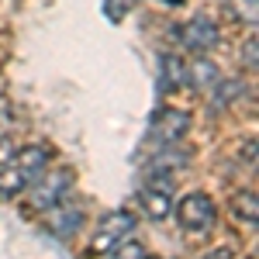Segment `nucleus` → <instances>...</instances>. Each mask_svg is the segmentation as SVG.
Masks as SVG:
<instances>
[{
	"instance_id": "nucleus-17",
	"label": "nucleus",
	"mask_w": 259,
	"mask_h": 259,
	"mask_svg": "<svg viewBox=\"0 0 259 259\" xmlns=\"http://www.w3.org/2000/svg\"><path fill=\"white\" fill-rule=\"evenodd\" d=\"M242 62H245L249 69H256V38L245 41V49H242Z\"/></svg>"
},
{
	"instance_id": "nucleus-14",
	"label": "nucleus",
	"mask_w": 259,
	"mask_h": 259,
	"mask_svg": "<svg viewBox=\"0 0 259 259\" xmlns=\"http://www.w3.org/2000/svg\"><path fill=\"white\" fill-rule=\"evenodd\" d=\"M142 256H145V249H142V242L132 239V235H128L124 242H118L114 249L104 252V259H142Z\"/></svg>"
},
{
	"instance_id": "nucleus-4",
	"label": "nucleus",
	"mask_w": 259,
	"mask_h": 259,
	"mask_svg": "<svg viewBox=\"0 0 259 259\" xmlns=\"http://www.w3.org/2000/svg\"><path fill=\"white\" fill-rule=\"evenodd\" d=\"M187 132H190V114L180 111V107H162V111H156L152 121H149V142H152V145H162V149L183 142Z\"/></svg>"
},
{
	"instance_id": "nucleus-5",
	"label": "nucleus",
	"mask_w": 259,
	"mask_h": 259,
	"mask_svg": "<svg viewBox=\"0 0 259 259\" xmlns=\"http://www.w3.org/2000/svg\"><path fill=\"white\" fill-rule=\"evenodd\" d=\"M135 225H139V218H135L132 211H107V214L100 218L97 232H94L90 249H94V252H107V249H114L118 242H124L132 232H135Z\"/></svg>"
},
{
	"instance_id": "nucleus-3",
	"label": "nucleus",
	"mask_w": 259,
	"mask_h": 259,
	"mask_svg": "<svg viewBox=\"0 0 259 259\" xmlns=\"http://www.w3.org/2000/svg\"><path fill=\"white\" fill-rule=\"evenodd\" d=\"M73 187V169H52V173H41L38 180L28 183V207L45 214L49 207H56Z\"/></svg>"
},
{
	"instance_id": "nucleus-12",
	"label": "nucleus",
	"mask_w": 259,
	"mask_h": 259,
	"mask_svg": "<svg viewBox=\"0 0 259 259\" xmlns=\"http://www.w3.org/2000/svg\"><path fill=\"white\" fill-rule=\"evenodd\" d=\"M232 214L242 221V225H256L259 221V200H256V190H239L232 197Z\"/></svg>"
},
{
	"instance_id": "nucleus-19",
	"label": "nucleus",
	"mask_w": 259,
	"mask_h": 259,
	"mask_svg": "<svg viewBox=\"0 0 259 259\" xmlns=\"http://www.w3.org/2000/svg\"><path fill=\"white\" fill-rule=\"evenodd\" d=\"M142 259H159V256H142Z\"/></svg>"
},
{
	"instance_id": "nucleus-2",
	"label": "nucleus",
	"mask_w": 259,
	"mask_h": 259,
	"mask_svg": "<svg viewBox=\"0 0 259 259\" xmlns=\"http://www.w3.org/2000/svg\"><path fill=\"white\" fill-rule=\"evenodd\" d=\"M173 214H177L180 228L187 235H207L214 228V221H218V207H214V200L207 194H187L173 207Z\"/></svg>"
},
{
	"instance_id": "nucleus-1",
	"label": "nucleus",
	"mask_w": 259,
	"mask_h": 259,
	"mask_svg": "<svg viewBox=\"0 0 259 259\" xmlns=\"http://www.w3.org/2000/svg\"><path fill=\"white\" fill-rule=\"evenodd\" d=\"M49 159H52L49 145H24V149H18L11 156V162L0 166V200L18 197L31 180H38L49 169Z\"/></svg>"
},
{
	"instance_id": "nucleus-10",
	"label": "nucleus",
	"mask_w": 259,
	"mask_h": 259,
	"mask_svg": "<svg viewBox=\"0 0 259 259\" xmlns=\"http://www.w3.org/2000/svg\"><path fill=\"white\" fill-rule=\"evenodd\" d=\"M180 87H187V62L180 56H162L159 62V90L173 94Z\"/></svg>"
},
{
	"instance_id": "nucleus-11",
	"label": "nucleus",
	"mask_w": 259,
	"mask_h": 259,
	"mask_svg": "<svg viewBox=\"0 0 259 259\" xmlns=\"http://www.w3.org/2000/svg\"><path fill=\"white\" fill-rule=\"evenodd\" d=\"M218 80H221V73L211 59H197V62L187 66V83H190L194 90H211Z\"/></svg>"
},
{
	"instance_id": "nucleus-15",
	"label": "nucleus",
	"mask_w": 259,
	"mask_h": 259,
	"mask_svg": "<svg viewBox=\"0 0 259 259\" xmlns=\"http://www.w3.org/2000/svg\"><path fill=\"white\" fill-rule=\"evenodd\" d=\"M228 11L235 14V21L256 24V18H259V0H228Z\"/></svg>"
},
{
	"instance_id": "nucleus-7",
	"label": "nucleus",
	"mask_w": 259,
	"mask_h": 259,
	"mask_svg": "<svg viewBox=\"0 0 259 259\" xmlns=\"http://www.w3.org/2000/svg\"><path fill=\"white\" fill-rule=\"evenodd\" d=\"M187 162H190V156L183 152V149H177V152H159L156 159H149V166H145V180L149 183H156V187H173L169 183V177H177V173H183L187 169Z\"/></svg>"
},
{
	"instance_id": "nucleus-8",
	"label": "nucleus",
	"mask_w": 259,
	"mask_h": 259,
	"mask_svg": "<svg viewBox=\"0 0 259 259\" xmlns=\"http://www.w3.org/2000/svg\"><path fill=\"white\" fill-rule=\"evenodd\" d=\"M139 207L145 218L152 221H166L169 214H173V197H169V190L166 187H142L139 190Z\"/></svg>"
},
{
	"instance_id": "nucleus-18",
	"label": "nucleus",
	"mask_w": 259,
	"mask_h": 259,
	"mask_svg": "<svg viewBox=\"0 0 259 259\" xmlns=\"http://www.w3.org/2000/svg\"><path fill=\"white\" fill-rule=\"evenodd\" d=\"M235 256V249H228V245H221V249H214V252H207L204 259H232Z\"/></svg>"
},
{
	"instance_id": "nucleus-6",
	"label": "nucleus",
	"mask_w": 259,
	"mask_h": 259,
	"mask_svg": "<svg viewBox=\"0 0 259 259\" xmlns=\"http://www.w3.org/2000/svg\"><path fill=\"white\" fill-rule=\"evenodd\" d=\"M180 41L190 49V52H197V56H204V52H211V49H218L221 41V28L214 18H207V14H197V18H190L183 28H180Z\"/></svg>"
},
{
	"instance_id": "nucleus-16",
	"label": "nucleus",
	"mask_w": 259,
	"mask_h": 259,
	"mask_svg": "<svg viewBox=\"0 0 259 259\" xmlns=\"http://www.w3.org/2000/svg\"><path fill=\"white\" fill-rule=\"evenodd\" d=\"M132 4H135V0H104V14H107L111 24H121V21L128 18Z\"/></svg>"
},
{
	"instance_id": "nucleus-9",
	"label": "nucleus",
	"mask_w": 259,
	"mask_h": 259,
	"mask_svg": "<svg viewBox=\"0 0 259 259\" xmlns=\"http://www.w3.org/2000/svg\"><path fill=\"white\" fill-rule=\"evenodd\" d=\"M45 214H49V228H52L59 239H69V235L83 225V207H80V204H62V200H59V204L49 207Z\"/></svg>"
},
{
	"instance_id": "nucleus-13",
	"label": "nucleus",
	"mask_w": 259,
	"mask_h": 259,
	"mask_svg": "<svg viewBox=\"0 0 259 259\" xmlns=\"http://www.w3.org/2000/svg\"><path fill=\"white\" fill-rule=\"evenodd\" d=\"M245 97V83L242 80H218L214 83V100H211V107L218 111V107H232L235 100Z\"/></svg>"
}]
</instances>
